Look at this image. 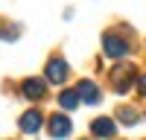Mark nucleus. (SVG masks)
Instances as JSON below:
<instances>
[{"instance_id":"1","label":"nucleus","mask_w":146,"mask_h":140,"mask_svg":"<svg viewBox=\"0 0 146 140\" xmlns=\"http://www.w3.org/2000/svg\"><path fill=\"white\" fill-rule=\"evenodd\" d=\"M135 79H137L135 76V67H131V64H120V67H114V73H111V85H114L117 93H126Z\"/></svg>"},{"instance_id":"6","label":"nucleus","mask_w":146,"mask_h":140,"mask_svg":"<svg viewBox=\"0 0 146 140\" xmlns=\"http://www.w3.org/2000/svg\"><path fill=\"white\" fill-rule=\"evenodd\" d=\"M76 93H79V102H88V105H96V102L102 99L100 96V88H96L91 79H82L79 88H76Z\"/></svg>"},{"instance_id":"10","label":"nucleus","mask_w":146,"mask_h":140,"mask_svg":"<svg viewBox=\"0 0 146 140\" xmlns=\"http://www.w3.org/2000/svg\"><path fill=\"white\" fill-rule=\"evenodd\" d=\"M117 117H120L126 125H135V123H137V111H131V108H120V111H117Z\"/></svg>"},{"instance_id":"3","label":"nucleus","mask_w":146,"mask_h":140,"mask_svg":"<svg viewBox=\"0 0 146 140\" xmlns=\"http://www.w3.org/2000/svg\"><path fill=\"white\" fill-rule=\"evenodd\" d=\"M67 61L64 58H50V61H47V67H44V73H47V82H53V85H62V82L67 79Z\"/></svg>"},{"instance_id":"5","label":"nucleus","mask_w":146,"mask_h":140,"mask_svg":"<svg viewBox=\"0 0 146 140\" xmlns=\"http://www.w3.org/2000/svg\"><path fill=\"white\" fill-rule=\"evenodd\" d=\"M47 128H50V134L58 140V137H67V134H70L73 123L67 120V114H53L50 120H47Z\"/></svg>"},{"instance_id":"4","label":"nucleus","mask_w":146,"mask_h":140,"mask_svg":"<svg viewBox=\"0 0 146 140\" xmlns=\"http://www.w3.org/2000/svg\"><path fill=\"white\" fill-rule=\"evenodd\" d=\"M21 93H23L27 99L38 102V99L47 96V82H44V79H23V82H21Z\"/></svg>"},{"instance_id":"8","label":"nucleus","mask_w":146,"mask_h":140,"mask_svg":"<svg viewBox=\"0 0 146 140\" xmlns=\"http://www.w3.org/2000/svg\"><path fill=\"white\" fill-rule=\"evenodd\" d=\"M114 131H117V123L108 120V117H96L91 123V134L94 137H114Z\"/></svg>"},{"instance_id":"11","label":"nucleus","mask_w":146,"mask_h":140,"mask_svg":"<svg viewBox=\"0 0 146 140\" xmlns=\"http://www.w3.org/2000/svg\"><path fill=\"white\" fill-rule=\"evenodd\" d=\"M137 90H140V96H146V73L137 76Z\"/></svg>"},{"instance_id":"2","label":"nucleus","mask_w":146,"mask_h":140,"mask_svg":"<svg viewBox=\"0 0 146 140\" xmlns=\"http://www.w3.org/2000/svg\"><path fill=\"white\" fill-rule=\"evenodd\" d=\"M102 47H105V55H111V58H123L129 53V41L120 38L117 32H105L102 35Z\"/></svg>"},{"instance_id":"7","label":"nucleus","mask_w":146,"mask_h":140,"mask_svg":"<svg viewBox=\"0 0 146 140\" xmlns=\"http://www.w3.org/2000/svg\"><path fill=\"white\" fill-rule=\"evenodd\" d=\"M21 131L23 134H35V131H38V128L44 125V117H41V111H27V114H23L21 117Z\"/></svg>"},{"instance_id":"9","label":"nucleus","mask_w":146,"mask_h":140,"mask_svg":"<svg viewBox=\"0 0 146 140\" xmlns=\"http://www.w3.org/2000/svg\"><path fill=\"white\" fill-rule=\"evenodd\" d=\"M58 105L67 108V111H73V108L79 105V93H76V90H62V93H58Z\"/></svg>"}]
</instances>
